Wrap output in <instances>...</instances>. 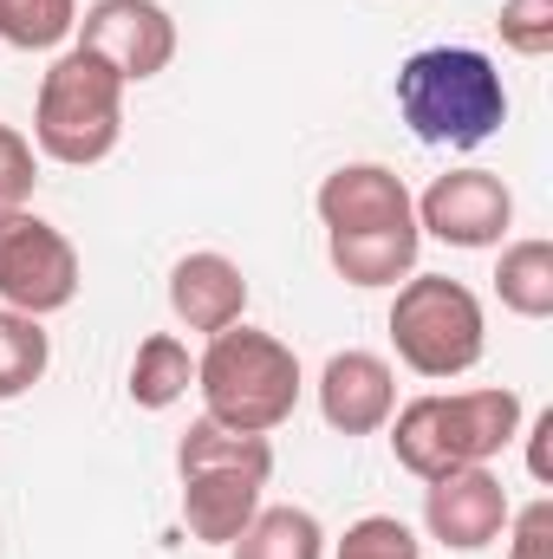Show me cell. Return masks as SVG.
<instances>
[{"instance_id":"obj_23","label":"cell","mask_w":553,"mask_h":559,"mask_svg":"<svg viewBox=\"0 0 553 559\" xmlns=\"http://www.w3.org/2000/svg\"><path fill=\"white\" fill-rule=\"evenodd\" d=\"M33 189H39V150L20 138L13 124H0V215L26 209Z\"/></svg>"},{"instance_id":"obj_19","label":"cell","mask_w":553,"mask_h":559,"mask_svg":"<svg viewBox=\"0 0 553 559\" xmlns=\"http://www.w3.org/2000/svg\"><path fill=\"white\" fill-rule=\"evenodd\" d=\"M52 365V338H46V319H26V312H7L0 306V404L26 397Z\"/></svg>"},{"instance_id":"obj_9","label":"cell","mask_w":553,"mask_h":559,"mask_svg":"<svg viewBox=\"0 0 553 559\" xmlns=\"http://www.w3.org/2000/svg\"><path fill=\"white\" fill-rule=\"evenodd\" d=\"M508 514H515V501H508V488H502V475L489 462L482 468H449V475L423 481V527L449 554L495 547L508 534Z\"/></svg>"},{"instance_id":"obj_4","label":"cell","mask_w":553,"mask_h":559,"mask_svg":"<svg viewBox=\"0 0 553 559\" xmlns=\"http://www.w3.org/2000/svg\"><path fill=\"white\" fill-rule=\"evenodd\" d=\"M125 92L131 85L105 59H92L85 46H66L46 66L39 98H33V150L66 169L105 163L125 138Z\"/></svg>"},{"instance_id":"obj_24","label":"cell","mask_w":553,"mask_h":559,"mask_svg":"<svg viewBox=\"0 0 553 559\" xmlns=\"http://www.w3.org/2000/svg\"><path fill=\"white\" fill-rule=\"evenodd\" d=\"M508 559H553V501H528L508 514Z\"/></svg>"},{"instance_id":"obj_16","label":"cell","mask_w":553,"mask_h":559,"mask_svg":"<svg viewBox=\"0 0 553 559\" xmlns=\"http://www.w3.org/2000/svg\"><path fill=\"white\" fill-rule=\"evenodd\" d=\"M228 559H326V527L313 508H255V521L235 534Z\"/></svg>"},{"instance_id":"obj_13","label":"cell","mask_w":553,"mask_h":559,"mask_svg":"<svg viewBox=\"0 0 553 559\" xmlns=\"http://www.w3.org/2000/svg\"><path fill=\"white\" fill-rule=\"evenodd\" d=\"M261 488L268 481L255 475H183V527L202 547H235V534L261 508Z\"/></svg>"},{"instance_id":"obj_8","label":"cell","mask_w":553,"mask_h":559,"mask_svg":"<svg viewBox=\"0 0 553 559\" xmlns=\"http://www.w3.org/2000/svg\"><path fill=\"white\" fill-rule=\"evenodd\" d=\"M79 46L105 59L125 85H150L176 59V20L156 0H92L79 13Z\"/></svg>"},{"instance_id":"obj_15","label":"cell","mask_w":553,"mask_h":559,"mask_svg":"<svg viewBox=\"0 0 553 559\" xmlns=\"http://www.w3.org/2000/svg\"><path fill=\"white\" fill-rule=\"evenodd\" d=\"M176 475H255V481H268L274 475V442L248 436V429H228L215 417H196L176 442Z\"/></svg>"},{"instance_id":"obj_20","label":"cell","mask_w":553,"mask_h":559,"mask_svg":"<svg viewBox=\"0 0 553 559\" xmlns=\"http://www.w3.org/2000/svg\"><path fill=\"white\" fill-rule=\"evenodd\" d=\"M79 33V0H0V46L52 52Z\"/></svg>"},{"instance_id":"obj_22","label":"cell","mask_w":553,"mask_h":559,"mask_svg":"<svg viewBox=\"0 0 553 559\" xmlns=\"http://www.w3.org/2000/svg\"><path fill=\"white\" fill-rule=\"evenodd\" d=\"M495 26H502V46L521 52V59H548L553 52V0H502Z\"/></svg>"},{"instance_id":"obj_14","label":"cell","mask_w":553,"mask_h":559,"mask_svg":"<svg viewBox=\"0 0 553 559\" xmlns=\"http://www.w3.org/2000/svg\"><path fill=\"white\" fill-rule=\"evenodd\" d=\"M416 248H423V228H365V235H326V254H332V274L345 286H404L416 274Z\"/></svg>"},{"instance_id":"obj_11","label":"cell","mask_w":553,"mask_h":559,"mask_svg":"<svg viewBox=\"0 0 553 559\" xmlns=\"http://www.w3.org/2000/svg\"><path fill=\"white\" fill-rule=\"evenodd\" d=\"M398 411V371L378 352H332L319 371V417L339 436H378Z\"/></svg>"},{"instance_id":"obj_2","label":"cell","mask_w":553,"mask_h":559,"mask_svg":"<svg viewBox=\"0 0 553 559\" xmlns=\"http://www.w3.org/2000/svg\"><path fill=\"white\" fill-rule=\"evenodd\" d=\"M521 397L508 384L489 391H423L391 411V455L416 481H436L449 468H482L521 436Z\"/></svg>"},{"instance_id":"obj_25","label":"cell","mask_w":553,"mask_h":559,"mask_svg":"<svg viewBox=\"0 0 553 559\" xmlns=\"http://www.w3.org/2000/svg\"><path fill=\"white\" fill-rule=\"evenodd\" d=\"M548 436H553V411H541V417H534V429H528V468H534V481H541V488H553V449H548Z\"/></svg>"},{"instance_id":"obj_3","label":"cell","mask_w":553,"mask_h":559,"mask_svg":"<svg viewBox=\"0 0 553 559\" xmlns=\"http://www.w3.org/2000/svg\"><path fill=\"white\" fill-rule=\"evenodd\" d=\"M299 358L293 345L261 332V325H228L202 345L196 358V391H202V417L248 429V436H274L299 404Z\"/></svg>"},{"instance_id":"obj_17","label":"cell","mask_w":553,"mask_h":559,"mask_svg":"<svg viewBox=\"0 0 553 559\" xmlns=\"http://www.w3.org/2000/svg\"><path fill=\"white\" fill-rule=\"evenodd\" d=\"M196 384V352L176 338V332H150L131 358V404L138 411H169L183 404Z\"/></svg>"},{"instance_id":"obj_7","label":"cell","mask_w":553,"mask_h":559,"mask_svg":"<svg viewBox=\"0 0 553 559\" xmlns=\"http://www.w3.org/2000/svg\"><path fill=\"white\" fill-rule=\"evenodd\" d=\"M416 228L443 248H502L515 228V189L495 169H443L416 195Z\"/></svg>"},{"instance_id":"obj_10","label":"cell","mask_w":553,"mask_h":559,"mask_svg":"<svg viewBox=\"0 0 553 559\" xmlns=\"http://www.w3.org/2000/svg\"><path fill=\"white\" fill-rule=\"evenodd\" d=\"M326 235H365V228H416V195L391 163H339L313 195Z\"/></svg>"},{"instance_id":"obj_21","label":"cell","mask_w":553,"mask_h":559,"mask_svg":"<svg viewBox=\"0 0 553 559\" xmlns=\"http://www.w3.org/2000/svg\"><path fill=\"white\" fill-rule=\"evenodd\" d=\"M332 559H423V547H416V534L398 514H365V521H352L339 534Z\"/></svg>"},{"instance_id":"obj_5","label":"cell","mask_w":553,"mask_h":559,"mask_svg":"<svg viewBox=\"0 0 553 559\" xmlns=\"http://www.w3.org/2000/svg\"><path fill=\"white\" fill-rule=\"evenodd\" d=\"M391 345H398V365L430 378V384H449L462 371L482 365L489 352V312L482 299L449 274H411L391 299Z\"/></svg>"},{"instance_id":"obj_1","label":"cell","mask_w":553,"mask_h":559,"mask_svg":"<svg viewBox=\"0 0 553 559\" xmlns=\"http://www.w3.org/2000/svg\"><path fill=\"white\" fill-rule=\"evenodd\" d=\"M398 118L430 150H475L508 124V85L475 46H423L398 66Z\"/></svg>"},{"instance_id":"obj_12","label":"cell","mask_w":553,"mask_h":559,"mask_svg":"<svg viewBox=\"0 0 553 559\" xmlns=\"http://www.w3.org/2000/svg\"><path fill=\"white\" fill-rule=\"evenodd\" d=\"M169 312H176V325L215 338V332L242 325V312H248V274L228 254H215V248L183 254L169 267Z\"/></svg>"},{"instance_id":"obj_6","label":"cell","mask_w":553,"mask_h":559,"mask_svg":"<svg viewBox=\"0 0 553 559\" xmlns=\"http://www.w3.org/2000/svg\"><path fill=\"white\" fill-rule=\"evenodd\" d=\"M85 267L79 248L33 209L0 215V306L26 312V319H52L79 299Z\"/></svg>"},{"instance_id":"obj_18","label":"cell","mask_w":553,"mask_h":559,"mask_svg":"<svg viewBox=\"0 0 553 559\" xmlns=\"http://www.w3.org/2000/svg\"><path fill=\"white\" fill-rule=\"evenodd\" d=\"M495 299L515 319H553V241H508L495 267Z\"/></svg>"}]
</instances>
